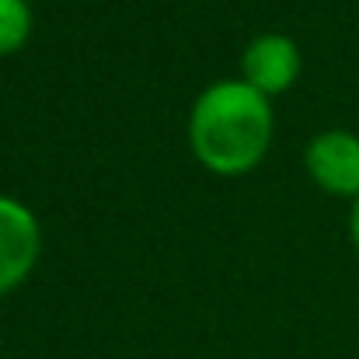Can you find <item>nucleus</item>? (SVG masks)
Returning <instances> with one entry per match:
<instances>
[{"label":"nucleus","mask_w":359,"mask_h":359,"mask_svg":"<svg viewBox=\"0 0 359 359\" xmlns=\"http://www.w3.org/2000/svg\"><path fill=\"white\" fill-rule=\"evenodd\" d=\"M189 140L196 157L220 175L255 168L272 140L269 98L248 81H220L206 88L192 109Z\"/></svg>","instance_id":"1"},{"label":"nucleus","mask_w":359,"mask_h":359,"mask_svg":"<svg viewBox=\"0 0 359 359\" xmlns=\"http://www.w3.org/2000/svg\"><path fill=\"white\" fill-rule=\"evenodd\" d=\"M349 227H353V241H356V248H359V196H356V203H353V220H349Z\"/></svg>","instance_id":"6"},{"label":"nucleus","mask_w":359,"mask_h":359,"mask_svg":"<svg viewBox=\"0 0 359 359\" xmlns=\"http://www.w3.org/2000/svg\"><path fill=\"white\" fill-rule=\"evenodd\" d=\"M39 258V224L28 206L0 196V293L14 290Z\"/></svg>","instance_id":"2"},{"label":"nucleus","mask_w":359,"mask_h":359,"mask_svg":"<svg viewBox=\"0 0 359 359\" xmlns=\"http://www.w3.org/2000/svg\"><path fill=\"white\" fill-rule=\"evenodd\" d=\"M304 161L321 189L335 196H359V140L353 133L328 129L314 136Z\"/></svg>","instance_id":"3"},{"label":"nucleus","mask_w":359,"mask_h":359,"mask_svg":"<svg viewBox=\"0 0 359 359\" xmlns=\"http://www.w3.org/2000/svg\"><path fill=\"white\" fill-rule=\"evenodd\" d=\"M32 32L28 0H0V53H14Z\"/></svg>","instance_id":"5"},{"label":"nucleus","mask_w":359,"mask_h":359,"mask_svg":"<svg viewBox=\"0 0 359 359\" xmlns=\"http://www.w3.org/2000/svg\"><path fill=\"white\" fill-rule=\"evenodd\" d=\"M241 70H244V81L265 98L279 95L300 74V49L286 35H258L255 42H248Z\"/></svg>","instance_id":"4"}]
</instances>
